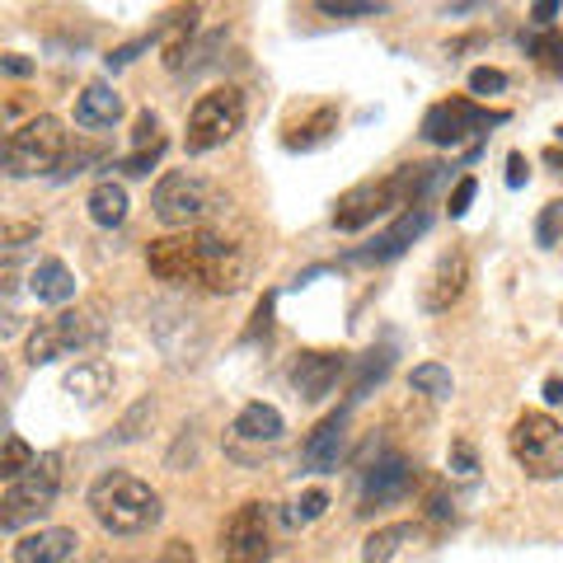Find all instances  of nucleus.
Masks as SVG:
<instances>
[{"instance_id": "1", "label": "nucleus", "mask_w": 563, "mask_h": 563, "mask_svg": "<svg viewBox=\"0 0 563 563\" xmlns=\"http://www.w3.org/2000/svg\"><path fill=\"white\" fill-rule=\"evenodd\" d=\"M90 512L109 536H146L151 526H161L165 503L146 479L109 470L90 484Z\"/></svg>"}, {"instance_id": "2", "label": "nucleus", "mask_w": 563, "mask_h": 563, "mask_svg": "<svg viewBox=\"0 0 563 563\" xmlns=\"http://www.w3.org/2000/svg\"><path fill=\"white\" fill-rule=\"evenodd\" d=\"M57 488H62V451H43L29 474L5 484V498H0V507H5V512H0L5 536H20L24 521H38L47 507L57 503Z\"/></svg>"}, {"instance_id": "3", "label": "nucleus", "mask_w": 563, "mask_h": 563, "mask_svg": "<svg viewBox=\"0 0 563 563\" xmlns=\"http://www.w3.org/2000/svg\"><path fill=\"white\" fill-rule=\"evenodd\" d=\"M512 461L526 479H563V422L550 413H521L507 432Z\"/></svg>"}, {"instance_id": "4", "label": "nucleus", "mask_w": 563, "mask_h": 563, "mask_svg": "<svg viewBox=\"0 0 563 563\" xmlns=\"http://www.w3.org/2000/svg\"><path fill=\"white\" fill-rule=\"evenodd\" d=\"M66 155V128L52 113L29 118L24 128L5 136V174L10 179H33V174H52Z\"/></svg>"}, {"instance_id": "5", "label": "nucleus", "mask_w": 563, "mask_h": 563, "mask_svg": "<svg viewBox=\"0 0 563 563\" xmlns=\"http://www.w3.org/2000/svg\"><path fill=\"white\" fill-rule=\"evenodd\" d=\"M240 128H244V95L235 85H221V90H207L198 103H192L184 146H188V155H207V151L225 146Z\"/></svg>"}, {"instance_id": "6", "label": "nucleus", "mask_w": 563, "mask_h": 563, "mask_svg": "<svg viewBox=\"0 0 563 563\" xmlns=\"http://www.w3.org/2000/svg\"><path fill=\"white\" fill-rule=\"evenodd\" d=\"M498 122H507V113H488V109H479L474 99H465V95H455V99H437L428 113H422V128H418V136L428 141V146H461L465 136H479V132H488V128H498Z\"/></svg>"}, {"instance_id": "7", "label": "nucleus", "mask_w": 563, "mask_h": 563, "mask_svg": "<svg viewBox=\"0 0 563 563\" xmlns=\"http://www.w3.org/2000/svg\"><path fill=\"white\" fill-rule=\"evenodd\" d=\"M151 207H155V217H161L174 235L188 231V225H198L207 217V207H211V188L202 174H192V169H169L161 184H155L151 192Z\"/></svg>"}, {"instance_id": "8", "label": "nucleus", "mask_w": 563, "mask_h": 563, "mask_svg": "<svg viewBox=\"0 0 563 563\" xmlns=\"http://www.w3.org/2000/svg\"><path fill=\"white\" fill-rule=\"evenodd\" d=\"M273 554V507L240 503L221 526V563H268Z\"/></svg>"}, {"instance_id": "9", "label": "nucleus", "mask_w": 563, "mask_h": 563, "mask_svg": "<svg viewBox=\"0 0 563 563\" xmlns=\"http://www.w3.org/2000/svg\"><path fill=\"white\" fill-rule=\"evenodd\" d=\"M146 268L161 282H198L202 277V240L198 231H179V235H161L146 244Z\"/></svg>"}, {"instance_id": "10", "label": "nucleus", "mask_w": 563, "mask_h": 563, "mask_svg": "<svg viewBox=\"0 0 563 563\" xmlns=\"http://www.w3.org/2000/svg\"><path fill=\"white\" fill-rule=\"evenodd\" d=\"M85 339H90V324H85V314H57V320H43L24 339V362L29 366H47V362L66 357V352H76Z\"/></svg>"}, {"instance_id": "11", "label": "nucleus", "mask_w": 563, "mask_h": 563, "mask_svg": "<svg viewBox=\"0 0 563 563\" xmlns=\"http://www.w3.org/2000/svg\"><path fill=\"white\" fill-rule=\"evenodd\" d=\"M413 488V465L404 455H380V461L362 474V507L357 512H376V507L404 503Z\"/></svg>"}, {"instance_id": "12", "label": "nucleus", "mask_w": 563, "mask_h": 563, "mask_svg": "<svg viewBox=\"0 0 563 563\" xmlns=\"http://www.w3.org/2000/svg\"><path fill=\"white\" fill-rule=\"evenodd\" d=\"M198 240H202V277H198V287L217 291V296L240 291V282H244V254L235 250L231 240H221L217 231H198Z\"/></svg>"}, {"instance_id": "13", "label": "nucleus", "mask_w": 563, "mask_h": 563, "mask_svg": "<svg viewBox=\"0 0 563 563\" xmlns=\"http://www.w3.org/2000/svg\"><path fill=\"white\" fill-rule=\"evenodd\" d=\"M465 287H470V258H465V250H446L432 263L428 282H422V310L428 314L451 310L465 296Z\"/></svg>"}, {"instance_id": "14", "label": "nucleus", "mask_w": 563, "mask_h": 563, "mask_svg": "<svg viewBox=\"0 0 563 563\" xmlns=\"http://www.w3.org/2000/svg\"><path fill=\"white\" fill-rule=\"evenodd\" d=\"M428 225H432V211L428 207H404L390 231H380L372 250H352L347 263H390V258H399L404 250H409L418 235H428Z\"/></svg>"}, {"instance_id": "15", "label": "nucleus", "mask_w": 563, "mask_h": 563, "mask_svg": "<svg viewBox=\"0 0 563 563\" xmlns=\"http://www.w3.org/2000/svg\"><path fill=\"white\" fill-rule=\"evenodd\" d=\"M347 372V357L343 352H301L291 366V385H296V395L310 399V404H320L333 395V385H339V376Z\"/></svg>"}, {"instance_id": "16", "label": "nucleus", "mask_w": 563, "mask_h": 563, "mask_svg": "<svg viewBox=\"0 0 563 563\" xmlns=\"http://www.w3.org/2000/svg\"><path fill=\"white\" fill-rule=\"evenodd\" d=\"M76 550H80V536L70 526H38L29 536H14L10 559L14 563H66Z\"/></svg>"}, {"instance_id": "17", "label": "nucleus", "mask_w": 563, "mask_h": 563, "mask_svg": "<svg viewBox=\"0 0 563 563\" xmlns=\"http://www.w3.org/2000/svg\"><path fill=\"white\" fill-rule=\"evenodd\" d=\"M343 446H347V413H329L320 428L306 437L301 461H306V470H314V474H329V470H339Z\"/></svg>"}, {"instance_id": "18", "label": "nucleus", "mask_w": 563, "mask_h": 563, "mask_svg": "<svg viewBox=\"0 0 563 563\" xmlns=\"http://www.w3.org/2000/svg\"><path fill=\"white\" fill-rule=\"evenodd\" d=\"M282 432H287V418H282L273 404H244L231 422V437L235 442H250V446H277Z\"/></svg>"}, {"instance_id": "19", "label": "nucleus", "mask_w": 563, "mask_h": 563, "mask_svg": "<svg viewBox=\"0 0 563 563\" xmlns=\"http://www.w3.org/2000/svg\"><path fill=\"white\" fill-rule=\"evenodd\" d=\"M66 395L76 399V404H85V409H95V404H103V399L113 395V366L99 362V357L76 362L66 372Z\"/></svg>"}, {"instance_id": "20", "label": "nucleus", "mask_w": 563, "mask_h": 563, "mask_svg": "<svg viewBox=\"0 0 563 563\" xmlns=\"http://www.w3.org/2000/svg\"><path fill=\"white\" fill-rule=\"evenodd\" d=\"M29 291H33V301H43V306H66L70 296H76V273H70L62 258H38L29 273Z\"/></svg>"}, {"instance_id": "21", "label": "nucleus", "mask_w": 563, "mask_h": 563, "mask_svg": "<svg viewBox=\"0 0 563 563\" xmlns=\"http://www.w3.org/2000/svg\"><path fill=\"white\" fill-rule=\"evenodd\" d=\"M122 118V95L113 90V85H85L80 99H76V122L80 128H113V122Z\"/></svg>"}, {"instance_id": "22", "label": "nucleus", "mask_w": 563, "mask_h": 563, "mask_svg": "<svg viewBox=\"0 0 563 563\" xmlns=\"http://www.w3.org/2000/svg\"><path fill=\"white\" fill-rule=\"evenodd\" d=\"M85 207H90V221L103 225V231H113V225L128 221V188L113 184V179H103L90 188V198H85Z\"/></svg>"}, {"instance_id": "23", "label": "nucleus", "mask_w": 563, "mask_h": 563, "mask_svg": "<svg viewBox=\"0 0 563 563\" xmlns=\"http://www.w3.org/2000/svg\"><path fill=\"white\" fill-rule=\"evenodd\" d=\"M418 540V526L413 521H390V526H380V531L366 536L362 544V563H390L404 544H413Z\"/></svg>"}, {"instance_id": "24", "label": "nucleus", "mask_w": 563, "mask_h": 563, "mask_svg": "<svg viewBox=\"0 0 563 563\" xmlns=\"http://www.w3.org/2000/svg\"><path fill=\"white\" fill-rule=\"evenodd\" d=\"M409 390L428 395V399H451L455 376L446 372L442 362H422V366H413V372H409Z\"/></svg>"}, {"instance_id": "25", "label": "nucleus", "mask_w": 563, "mask_h": 563, "mask_svg": "<svg viewBox=\"0 0 563 563\" xmlns=\"http://www.w3.org/2000/svg\"><path fill=\"white\" fill-rule=\"evenodd\" d=\"M324 512H329V493L324 488H306L301 498H291V507L282 512V521H287L291 531H306V526H314Z\"/></svg>"}, {"instance_id": "26", "label": "nucleus", "mask_w": 563, "mask_h": 563, "mask_svg": "<svg viewBox=\"0 0 563 563\" xmlns=\"http://www.w3.org/2000/svg\"><path fill=\"white\" fill-rule=\"evenodd\" d=\"M526 57H536L550 76H563V33L554 29H536L531 38H526Z\"/></svg>"}, {"instance_id": "27", "label": "nucleus", "mask_w": 563, "mask_h": 563, "mask_svg": "<svg viewBox=\"0 0 563 563\" xmlns=\"http://www.w3.org/2000/svg\"><path fill=\"white\" fill-rule=\"evenodd\" d=\"M33 465H38V455H33L29 451V442H24V437H5V455H0V479H5V484H14V479H20V474H29Z\"/></svg>"}, {"instance_id": "28", "label": "nucleus", "mask_w": 563, "mask_h": 563, "mask_svg": "<svg viewBox=\"0 0 563 563\" xmlns=\"http://www.w3.org/2000/svg\"><path fill=\"white\" fill-rule=\"evenodd\" d=\"M320 14H333V20H372V14H385L380 0H320Z\"/></svg>"}, {"instance_id": "29", "label": "nucleus", "mask_w": 563, "mask_h": 563, "mask_svg": "<svg viewBox=\"0 0 563 563\" xmlns=\"http://www.w3.org/2000/svg\"><path fill=\"white\" fill-rule=\"evenodd\" d=\"M385 372H390V352H366V357H362V376L352 380V399H362L366 390H372V380L380 385Z\"/></svg>"}, {"instance_id": "30", "label": "nucleus", "mask_w": 563, "mask_h": 563, "mask_svg": "<svg viewBox=\"0 0 563 563\" xmlns=\"http://www.w3.org/2000/svg\"><path fill=\"white\" fill-rule=\"evenodd\" d=\"M507 90V76L498 66H474L470 70V95L474 99H488V95H503Z\"/></svg>"}, {"instance_id": "31", "label": "nucleus", "mask_w": 563, "mask_h": 563, "mask_svg": "<svg viewBox=\"0 0 563 563\" xmlns=\"http://www.w3.org/2000/svg\"><path fill=\"white\" fill-rule=\"evenodd\" d=\"M559 225H563V202H544L540 221H536V240L544 244V250H554L559 244Z\"/></svg>"}, {"instance_id": "32", "label": "nucleus", "mask_w": 563, "mask_h": 563, "mask_svg": "<svg viewBox=\"0 0 563 563\" xmlns=\"http://www.w3.org/2000/svg\"><path fill=\"white\" fill-rule=\"evenodd\" d=\"M161 155H165V141H161V146H151V151H132L118 169H122V174H132V179H141V174H151L155 165H161Z\"/></svg>"}, {"instance_id": "33", "label": "nucleus", "mask_w": 563, "mask_h": 563, "mask_svg": "<svg viewBox=\"0 0 563 563\" xmlns=\"http://www.w3.org/2000/svg\"><path fill=\"white\" fill-rule=\"evenodd\" d=\"M474 192H479V179H474V174H465V179L451 188V202H446L451 221H461V217H465V211H470V202H474Z\"/></svg>"}, {"instance_id": "34", "label": "nucleus", "mask_w": 563, "mask_h": 563, "mask_svg": "<svg viewBox=\"0 0 563 563\" xmlns=\"http://www.w3.org/2000/svg\"><path fill=\"white\" fill-rule=\"evenodd\" d=\"M451 470H455V474H465V479H470L474 470H479V461H474V446H470V442H451Z\"/></svg>"}, {"instance_id": "35", "label": "nucleus", "mask_w": 563, "mask_h": 563, "mask_svg": "<svg viewBox=\"0 0 563 563\" xmlns=\"http://www.w3.org/2000/svg\"><path fill=\"white\" fill-rule=\"evenodd\" d=\"M155 563H198V554H192L188 540H165V550H161Z\"/></svg>"}, {"instance_id": "36", "label": "nucleus", "mask_w": 563, "mask_h": 563, "mask_svg": "<svg viewBox=\"0 0 563 563\" xmlns=\"http://www.w3.org/2000/svg\"><path fill=\"white\" fill-rule=\"evenodd\" d=\"M526 179H531V165H526L521 151H512V155H507V188H521Z\"/></svg>"}, {"instance_id": "37", "label": "nucleus", "mask_w": 563, "mask_h": 563, "mask_svg": "<svg viewBox=\"0 0 563 563\" xmlns=\"http://www.w3.org/2000/svg\"><path fill=\"white\" fill-rule=\"evenodd\" d=\"M554 14H559L554 0H540V5H531V20H536L540 29H550V24H554Z\"/></svg>"}, {"instance_id": "38", "label": "nucleus", "mask_w": 563, "mask_h": 563, "mask_svg": "<svg viewBox=\"0 0 563 563\" xmlns=\"http://www.w3.org/2000/svg\"><path fill=\"white\" fill-rule=\"evenodd\" d=\"M428 517H432V521H446V517H451V503L442 498V493H432V498H428Z\"/></svg>"}, {"instance_id": "39", "label": "nucleus", "mask_w": 563, "mask_h": 563, "mask_svg": "<svg viewBox=\"0 0 563 563\" xmlns=\"http://www.w3.org/2000/svg\"><path fill=\"white\" fill-rule=\"evenodd\" d=\"M0 66H5V76H29V70H33V62L14 57V52H10V57H0Z\"/></svg>"}, {"instance_id": "40", "label": "nucleus", "mask_w": 563, "mask_h": 563, "mask_svg": "<svg viewBox=\"0 0 563 563\" xmlns=\"http://www.w3.org/2000/svg\"><path fill=\"white\" fill-rule=\"evenodd\" d=\"M544 404H550V409H559V404H563V380L559 376L544 380Z\"/></svg>"}, {"instance_id": "41", "label": "nucleus", "mask_w": 563, "mask_h": 563, "mask_svg": "<svg viewBox=\"0 0 563 563\" xmlns=\"http://www.w3.org/2000/svg\"><path fill=\"white\" fill-rule=\"evenodd\" d=\"M80 563H118L113 554H90V559H80Z\"/></svg>"}, {"instance_id": "42", "label": "nucleus", "mask_w": 563, "mask_h": 563, "mask_svg": "<svg viewBox=\"0 0 563 563\" xmlns=\"http://www.w3.org/2000/svg\"><path fill=\"white\" fill-rule=\"evenodd\" d=\"M550 165H559V169H563V151H550Z\"/></svg>"}, {"instance_id": "43", "label": "nucleus", "mask_w": 563, "mask_h": 563, "mask_svg": "<svg viewBox=\"0 0 563 563\" xmlns=\"http://www.w3.org/2000/svg\"><path fill=\"white\" fill-rule=\"evenodd\" d=\"M559 141H563V128H559Z\"/></svg>"}]
</instances>
